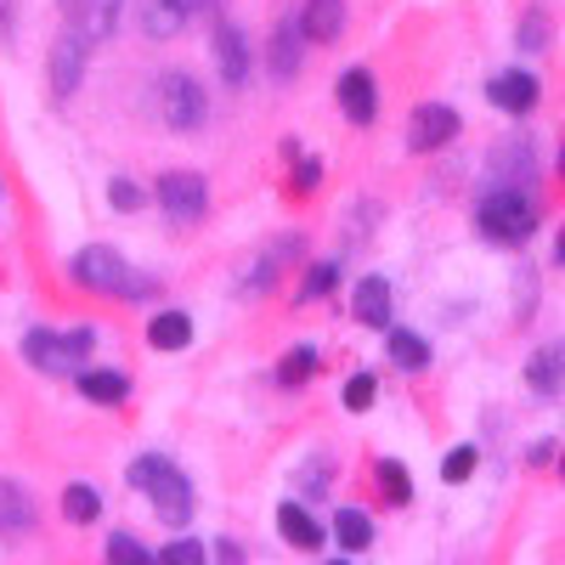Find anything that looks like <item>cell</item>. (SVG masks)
<instances>
[{"label": "cell", "mask_w": 565, "mask_h": 565, "mask_svg": "<svg viewBox=\"0 0 565 565\" xmlns=\"http://www.w3.org/2000/svg\"><path fill=\"white\" fill-rule=\"evenodd\" d=\"M68 277L79 282V289H90V295H119V300H148V295L159 289V277H153V271H136L114 244H85V249H74Z\"/></svg>", "instance_id": "cell-1"}, {"label": "cell", "mask_w": 565, "mask_h": 565, "mask_svg": "<svg viewBox=\"0 0 565 565\" xmlns=\"http://www.w3.org/2000/svg\"><path fill=\"white\" fill-rule=\"evenodd\" d=\"M130 487L148 492V503H153V514L164 526H186V521H193V509H199L193 481H186L175 469V458H164V452H141L130 463Z\"/></svg>", "instance_id": "cell-2"}, {"label": "cell", "mask_w": 565, "mask_h": 565, "mask_svg": "<svg viewBox=\"0 0 565 565\" xmlns=\"http://www.w3.org/2000/svg\"><path fill=\"white\" fill-rule=\"evenodd\" d=\"M476 226H481L487 244L521 249L532 232H537V204L521 193V186H487L481 204H476Z\"/></svg>", "instance_id": "cell-3"}, {"label": "cell", "mask_w": 565, "mask_h": 565, "mask_svg": "<svg viewBox=\"0 0 565 565\" xmlns=\"http://www.w3.org/2000/svg\"><path fill=\"white\" fill-rule=\"evenodd\" d=\"M90 345H97L90 328H68V334H57V328H29L23 334V362L40 367V373H52V380H68V373H85Z\"/></svg>", "instance_id": "cell-4"}, {"label": "cell", "mask_w": 565, "mask_h": 565, "mask_svg": "<svg viewBox=\"0 0 565 565\" xmlns=\"http://www.w3.org/2000/svg\"><path fill=\"white\" fill-rule=\"evenodd\" d=\"M159 119L175 130V136H193V130H204V119H210V97H204V85L193 79V74H159Z\"/></svg>", "instance_id": "cell-5"}, {"label": "cell", "mask_w": 565, "mask_h": 565, "mask_svg": "<svg viewBox=\"0 0 565 565\" xmlns=\"http://www.w3.org/2000/svg\"><path fill=\"white\" fill-rule=\"evenodd\" d=\"M90 45H97V40H90V34L68 18V29H63V34H57V45H52V63H45V79H52V97H57V103H68L74 90H79Z\"/></svg>", "instance_id": "cell-6"}, {"label": "cell", "mask_w": 565, "mask_h": 565, "mask_svg": "<svg viewBox=\"0 0 565 565\" xmlns=\"http://www.w3.org/2000/svg\"><path fill=\"white\" fill-rule=\"evenodd\" d=\"M159 204H164V215L175 221V226H193V221H204V210H210V181L199 175V170H170V175H159Z\"/></svg>", "instance_id": "cell-7"}, {"label": "cell", "mask_w": 565, "mask_h": 565, "mask_svg": "<svg viewBox=\"0 0 565 565\" xmlns=\"http://www.w3.org/2000/svg\"><path fill=\"white\" fill-rule=\"evenodd\" d=\"M300 249H306V244H300V232H282V238H271V244H266V249H260V255L244 266V277H238V295H266L271 282H277L282 271H289V266L300 260Z\"/></svg>", "instance_id": "cell-8"}, {"label": "cell", "mask_w": 565, "mask_h": 565, "mask_svg": "<svg viewBox=\"0 0 565 565\" xmlns=\"http://www.w3.org/2000/svg\"><path fill=\"white\" fill-rule=\"evenodd\" d=\"M458 130H463V119L447 103H418L413 119H407V148L413 153H441Z\"/></svg>", "instance_id": "cell-9"}, {"label": "cell", "mask_w": 565, "mask_h": 565, "mask_svg": "<svg viewBox=\"0 0 565 565\" xmlns=\"http://www.w3.org/2000/svg\"><path fill=\"white\" fill-rule=\"evenodd\" d=\"M199 12H215V0H141L136 7V23L148 40H170L193 23Z\"/></svg>", "instance_id": "cell-10"}, {"label": "cell", "mask_w": 565, "mask_h": 565, "mask_svg": "<svg viewBox=\"0 0 565 565\" xmlns=\"http://www.w3.org/2000/svg\"><path fill=\"white\" fill-rule=\"evenodd\" d=\"M537 170V153H532V136H503L492 159H487V181L492 186H526Z\"/></svg>", "instance_id": "cell-11"}, {"label": "cell", "mask_w": 565, "mask_h": 565, "mask_svg": "<svg viewBox=\"0 0 565 565\" xmlns=\"http://www.w3.org/2000/svg\"><path fill=\"white\" fill-rule=\"evenodd\" d=\"M334 97H340V114L351 125H373V119H380V90H373L367 68H345L340 85H334Z\"/></svg>", "instance_id": "cell-12"}, {"label": "cell", "mask_w": 565, "mask_h": 565, "mask_svg": "<svg viewBox=\"0 0 565 565\" xmlns=\"http://www.w3.org/2000/svg\"><path fill=\"white\" fill-rule=\"evenodd\" d=\"M215 68L226 85H249V40L232 18H215Z\"/></svg>", "instance_id": "cell-13"}, {"label": "cell", "mask_w": 565, "mask_h": 565, "mask_svg": "<svg viewBox=\"0 0 565 565\" xmlns=\"http://www.w3.org/2000/svg\"><path fill=\"white\" fill-rule=\"evenodd\" d=\"M487 97H492V108H503V114H532L537 97H543V85H537V74H526V68H503V74L487 85Z\"/></svg>", "instance_id": "cell-14"}, {"label": "cell", "mask_w": 565, "mask_h": 565, "mask_svg": "<svg viewBox=\"0 0 565 565\" xmlns=\"http://www.w3.org/2000/svg\"><path fill=\"white\" fill-rule=\"evenodd\" d=\"M277 532H282V543H289V548H300V554H317V548H322V526L311 521L306 498L277 503Z\"/></svg>", "instance_id": "cell-15"}, {"label": "cell", "mask_w": 565, "mask_h": 565, "mask_svg": "<svg viewBox=\"0 0 565 565\" xmlns=\"http://www.w3.org/2000/svg\"><path fill=\"white\" fill-rule=\"evenodd\" d=\"M300 40H311L300 18H282L277 23V34H271V79L277 85H289L300 74Z\"/></svg>", "instance_id": "cell-16"}, {"label": "cell", "mask_w": 565, "mask_h": 565, "mask_svg": "<svg viewBox=\"0 0 565 565\" xmlns=\"http://www.w3.org/2000/svg\"><path fill=\"white\" fill-rule=\"evenodd\" d=\"M391 282L385 277H362L356 282V295H351V317L362 322V328H391Z\"/></svg>", "instance_id": "cell-17"}, {"label": "cell", "mask_w": 565, "mask_h": 565, "mask_svg": "<svg viewBox=\"0 0 565 565\" xmlns=\"http://www.w3.org/2000/svg\"><path fill=\"white\" fill-rule=\"evenodd\" d=\"M526 385H532L537 396H559V391H565V345H543V351H532V362H526Z\"/></svg>", "instance_id": "cell-18"}, {"label": "cell", "mask_w": 565, "mask_h": 565, "mask_svg": "<svg viewBox=\"0 0 565 565\" xmlns=\"http://www.w3.org/2000/svg\"><path fill=\"white\" fill-rule=\"evenodd\" d=\"M34 532V498L18 481H0V537H18Z\"/></svg>", "instance_id": "cell-19"}, {"label": "cell", "mask_w": 565, "mask_h": 565, "mask_svg": "<svg viewBox=\"0 0 565 565\" xmlns=\"http://www.w3.org/2000/svg\"><path fill=\"white\" fill-rule=\"evenodd\" d=\"M148 345L153 351H186V345H193V317H186V311L148 317Z\"/></svg>", "instance_id": "cell-20"}, {"label": "cell", "mask_w": 565, "mask_h": 565, "mask_svg": "<svg viewBox=\"0 0 565 565\" xmlns=\"http://www.w3.org/2000/svg\"><path fill=\"white\" fill-rule=\"evenodd\" d=\"M385 351H391V362L402 367V373H424V367H430V345H424L418 334H413V328H385Z\"/></svg>", "instance_id": "cell-21"}, {"label": "cell", "mask_w": 565, "mask_h": 565, "mask_svg": "<svg viewBox=\"0 0 565 565\" xmlns=\"http://www.w3.org/2000/svg\"><path fill=\"white\" fill-rule=\"evenodd\" d=\"M74 385H79L85 402H103V407H119V402L130 396V380H125V373H108V367H97V373H74Z\"/></svg>", "instance_id": "cell-22"}, {"label": "cell", "mask_w": 565, "mask_h": 565, "mask_svg": "<svg viewBox=\"0 0 565 565\" xmlns=\"http://www.w3.org/2000/svg\"><path fill=\"white\" fill-rule=\"evenodd\" d=\"M300 23H306L311 40H340V29H345V0H306Z\"/></svg>", "instance_id": "cell-23"}, {"label": "cell", "mask_w": 565, "mask_h": 565, "mask_svg": "<svg viewBox=\"0 0 565 565\" xmlns=\"http://www.w3.org/2000/svg\"><path fill=\"white\" fill-rule=\"evenodd\" d=\"M334 543L345 548V554H367L373 548V521L362 509H340L334 514Z\"/></svg>", "instance_id": "cell-24"}, {"label": "cell", "mask_w": 565, "mask_h": 565, "mask_svg": "<svg viewBox=\"0 0 565 565\" xmlns=\"http://www.w3.org/2000/svg\"><path fill=\"white\" fill-rule=\"evenodd\" d=\"M119 12H125V0H85V7L74 12V23L90 34V40H108L119 29Z\"/></svg>", "instance_id": "cell-25"}, {"label": "cell", "mask_w": 565, "mask_h": 565, "mask_svg": "<svg viewBox=\"0 0 565 565\" xmlns=\"http://www.w3.org/2000/svg\"><path fill=\"white\" fill-rule=\"evenodd\" d=\"M63 514H68L74 526H90V521L103 514V492L85 487V481H68V487H63Z\"/></svg>", "instance_id": "cell-26"}, {"label": "cell", "mask_w": 565, "mask_h": 565, "mask_svg": "<svg viewBox=\"0 0 565 565\" xmlns=\"http://www.w3.org/2000/svg\"><path fill=\"white\" fill-rule=\"evenodd\" d=\"M311 373H317V351L311 345H295V351H282V362H277V385H306L311 380Z\"/></svg>", "instance_id": "cell-27"}, {"label": "cell", "mask_w": 565, "mask_h": 565, "mask_svg": "<svg viewBox=\"0 0 565 565\" xmlns=\"http://www.w3.org/2000/svg\"><path fill=\"white\" fill-rule=\"evenodd\" d=\"M103 554H108L114 565H153V559H159V548H141L130 532H114V537L103 543Z\"/></svg>", "instance_id": "cell-28"}, {"label": "cell", "mask_w": 565, "mask_h": 565, "mask_svg": "<svg viewBox=\"0 0 565 565\" xmlns=\"http://www.w3.org/2000/svg\"><path fill=\"white\" fill-rule=\"evenodd\" d=\"M476 463H481V452L469 447V441H463V447H452V452H447V463H441V481H447V487H463L469 476H476Z\"/></svg>", "instance_id": "cell-29"}, {"label": "cell", "mask_w": 565, "mask_h": 565, "mask_svg": "<svg viewBox=\"0 0 565 565\" xmlns=\"http://www.w3.org/2000/svg\"><path fill=\"white\" fill-rule=\"evenodd\" d=\"M380 487H385V498L402 509V503H413V481H407V469L396 463V458H380Z\"/></svg>", "instance_id": "cell-30"}, {"label": "cell", "mask_w": 565, "mask_h": 565, "mask_svg": "<svg viewBox=\"0 0 565 565\" xmlns=\"http://www.w3.org/2000/svg\"><path fill=\"white\" fill-rule=\"evenodd\" d=\"M215 548L210 543H199V537H181V543H164L159 548V565H204Z\"/></svg>", "instance_id": "cell-31"}, {"label": "cell", "mask_w": 565, "mask_h": 565, "mask_svg": "<svg viewBox=\"0 0 565 565\" xmlns=\"http://www.w3.org/2000/svg\"><path fill=\"white\" fill-rule=\"evenodd\" d=\"M328 487V452H317L306 469H300V481H295V498H322Z\"/></svg>", "instance_id": "cell-32"}, {"label": "cell", "mask_w": 565, "mask_h": 565, "mask_svg": "<svg viewBox=\"0 0 565 565\" xmlns=\"http://www.w3.org/2000/svg\"><path fill=\"white\" fill-rule=\"evenodd\" d=\"M108 204L130 215V210H141V204H148V193H141V186H136L130 175H114V181H108Z\"/></svg>", "instance_id": "cell-33"}, {"label": "cell", "mask_w": 565, "mask_h": 565, "mask_svg": "<svg viewBox=\"0 0 565 565\" xmlns=\"http://www.w3.org/2000/svg\"><path fill=\"white\" fill-rule=\"evenodd\" d=\"M373 391H380V380H373V373H351V380H345V407H351V413H367V407H373Z\"/></svg>", "instance_id": "cell-34"}, {"label": "cell", "mask_w": 565, "mask_h": 565, "mask_svg": "<svg viewBox=\"0 0 565 565\" xmlns=\"http://www.w3.org/2000/svg\"><path fill=\"white\" fill-rule=\"evenodd\" d=\"M340 282V260H322V266H311V277H306V289H300V300H322L328 289Z\"/></svg>", "instance_id": "cell-35"}, {"label": "cell", "mask_w": 565, "mask_h": 565, "mask_svg": "<svg viewBox=\"0 0 565 565\" xmlns=\"http://www.w3.org/2000/svg\"><path fill=\"white\" fill-rule=\"evenodd\" d=\"M514 40H521V52H543V45H548V18H543V12H532Z\"/></svg>", "instance_id": "cell-36"}, {"label": "cell", "mask_w": 565, "mask_h": 565, "mask_svg": "<svg viewBox=\"0 0 565 565\" xmlns=\"http://www.w3.org/2000/svg\"><path fill=\"white\" fill-rule=\"evenodd\" d=\"M317 181H322V164H317V159H300V170H295V193H317Z\"/></svg>", "instance_id": "cell-37"}, {"label": "cell", "mask_w": 565, "mask_h": 565, "mask_svg": "<svg viewBox=\"0 0 565 565\" xmlns=\"http://www.w3.org/2000/svg\"><path fill=\"white\" fill-rule=\"evenodd\" d=\"M18 34V18H12V0H0V40Z\"/></svg>", "instance_id": "cell-38"}, {"label": "cell", "mask_w": 565, "mask_h": 565, "mask_svg": "<svg viewBox=\"0 0 565 565\" xmlns=\"http://www.w3.org/2000/svg\"><path fill=\"white\" fill-rule=\"evenodd\" d=\"M215 559H244V548L232 543V537H221V543H215Z\"/></svg>", "instance_id": "cell-39"}, {"label": "cell", "mask_w": 565, "mask_h": 565, "mask_svg": "<svg viewBox=\"0 0 565 565\" xmlns=\"http://www.w3.org/2000/svg\"><path fill=\"white\" fill-rule=\"evenodd\" d=\"M79 7H85V0H63V12H68V18H74V12H79Z\"/></svg>", "instance_id": "cell-40"}, {"label": "cell", "mask_w": 565, "mask_h": 565, "mask_svg": "<svg viewBox=\"0 0 565 565\" xmlns=\"http://www.w3.org/2000/svg\"><path fill=\"white\" fill-rule=\"evenodd\" d=\"M559 170H565V153H559Z\"/></svg>", "instance_id": "cell-41"}]
</instances>
